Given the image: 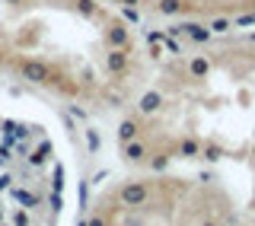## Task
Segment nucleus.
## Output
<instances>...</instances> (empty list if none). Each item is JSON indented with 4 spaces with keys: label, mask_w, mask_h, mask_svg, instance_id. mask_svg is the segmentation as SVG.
<instances>
[{
    "label": "nucleus",
    "mask_w": 255,
    "mask_h": 226,
    "mask_svg": "<svg viewBox=\"0 0 255 226\" xmlns=\"http://www.w3.org/2000/svg\"><path fill=\"white\" fill-rule=\"evenodd\" d=\"M140 198H143L140 188H128V191H125V201H140Z\"/></svg>",
    "instance_id": "nucleus-1"
},
{
    "label": "nucleus",
    "mask_w": 255,
    "mask_h": 226,
    "mask_svg": "<svg viewBox=\"0 0 255 226\" xmlns=\"http://www.w3.org/2000/svg\"><path fill=\"white\" fill-rule=\"evenodd\" d=\"M179 10V0H163V13H175Z\"/></svg>",
    "instance_id": "nucleus-3"
},
{
    "label": "nucleus",
    "mask_w": 255,
    "mask_h": 226,
    "mask_svg": "<svg viewBox=\"0 0 255 226\" xmlns=\"http://www.w3.org/2000/svg\"><path fill=\"white\" fill-rule=\"evenodd\" d=\"M156 102H159V96H147V99H143V112H153Z\"/></svg>",
    "instance_id": "nucleus-2"
}]
</instances>
